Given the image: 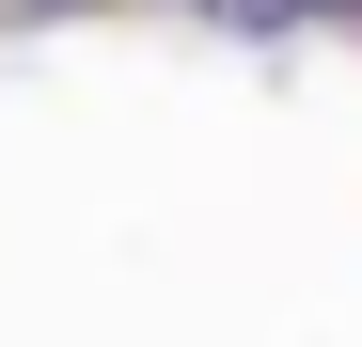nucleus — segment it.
Listing matches in <instances>:
<instances>
[{
  "label": "nucleus",
  "instance_id": "obj_1",
  "mask_svg": "<svg viewBox=\"0 0 362 347\" xmlns=\"http://www.w3.org/2000/svg\"><path fill=\"white\" fill-rule=\"evenodd\" d=\"M221 32H284V16H315V0H205Z\"/></svg>",
  "mask_w": 362,
  "mask_h": 347
},
{
  "label": "nucleus",
  "instance_id": "obj_3",
  "mask_svg": "<svg viewBox=\"0 0 362 347\" xmlns=\"http://www.w3.org/2000/svg\"><path fill=\"white\" fill-rule=\"evenodd\" d=\"M315 16H362V0H315Z\"/></svg>",
  "mask_w": 362,
  "mask_h": 347
},
{
  "label": "nucleus",
  "instance_id": "obj_2",
  "mask_svg": "<svg viewBox=\"0 0 362 347\" xmlns=\"http://www.w3.org/2000/svg\"><path fill=\"white\" fill-rule=\"evenodd\" d=\"M32 16H79V0H32Z\"/></svg>",
  "mask_w": 362,
  "mask_h": 347
}]
</instances>
